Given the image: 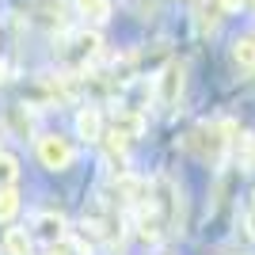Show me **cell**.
Segmentation results:
<instances>
[{"label": "cell", "instance_id": "cell-8", "mask_svg": "<svg viewBox=\"0 0 255 255\" xmlns=\"http://www.w3.org/2000/svg\"><path fill=\"white\" fill-rule=\"evenodd\" d=\"M145 129V118L141 115H118L115 118V137H137Z\"/></svg>", "mask_w": 255, "mask_h": 255}, {"label": "cell", "instance_id": "cell-1", "mask_svg": "<svg viewBox=\"0 0 255 255\" xmlns=\"http://www.w3.org/2000/svg\"><path fill=\"white\" fill-rule=\"evenodd\" d=\"M229 133H236L233 122H221V126H198L194 133H187V149L198 152L202 160L217 164L221 160V149L229 145Z\"/></svg>", "mask_w": 255, "mask_h": 255}, {"label": "cell", "instance_id": "cell-9", "mask_svg": "<svg viewBox=\"0 0 255 255\" xmlns=\"http://www.w3.org/2000/svg\"><path fill=\"white\" fill-rule=\"evenodd\" d=\"M15 213H19V191L11 183V187H0V221H11Z\"/></svg>", "mask_w": 255, "mask_h": 255}, {"label": "cell", "instance_id": "cell-6", "mask_svg": "<svg viewBox=\"0 0 255 255\" xmlns=\"http://www.w3.org/2000/svg\"><path fill=\"white\" fill-rule=\"evenodd\" d=\"M4 255H31V236H27V229H8V233H4Z\"/></svg>", "mask_w": 255, "mask_h": 255}, {"label": "cell", "instance_id": "cell-16", "mask_svg": "<svg viewBox=\"0 0 255 255\" xmlns=\"http://www.w3.org/2000/svg\"><path fill=\"white\" fill-rule=\"evenodd\" d=\"M252 8H255V0H252Z\"/></svg>", "mask_w": 255, "mask_h": 255}, {"label": "cell", "instance_id": "cell-11", "mask_svg": "<svg viewBox=\"0 0 255 255\" xmlns=\"http://www.w3.org/2000/svg\"><path fill=\"white\" fill-rule=\"evenodd\" d=\"M15 179H19V160L0 149V187H11Z\"/></svg>", "mask_w": 255, "mask_h": 255}, {"label": "cell", "instance_id": "cell-12", "mask_svg": "<svg viewBox=\"0 0 255 255\" xmlns=\"http://www.w3.org/2000/svg\"><path fill=\"white\" fill-rule=\"evenodd\" d=\"M38 229H42L46 236H61V217H53V213H46V217H38Z\"/></svg>", "mask_w": 255, "mask_h": 255}, {"label": "cell", "instance_id": "cell-4", "mask_svg": "<svg viewBox=\"0 0 255 255\" xmlns=\"http://www.w3.org/2000/svg\"><path fill=\"white\" fill-rule=\"evenodd\" d=\"M179 92H183V65L171 61L168 69L160 73V80H156V96H160V103H164V107H171L175 99H179Z\"/></svg>", "mask_w": 255, "mask_h": 255}, {"label": "cell", "instance_id": "cell-10", "mask_svg": "<svg viewBox=\"0 0 255 255\" xmlns=\"http://www.w3.org/2000/svg\"><path fill=\"white\" fill-rule=\"evenodd\" d=\"M76 8H80V15H88V19H96V23L111 19V4L107 0H76Z\"/></svg>", "mask_w": 255, "mask_h": 255}, {"label": "cell", "instance_id": "cell-14", "mask_svg": "<svg viewBox=\"0 0 255 255\" xmlns=\"http://www.w3.org/2000/svg\"><path fill=\"white\" fill-rule=\"evenodd\" d=\"M46 255H69V248H50Z\"/></svg>", "mask_w": 255, "mask_h": 255}, {"label": "cell", "instance_id": "cell-2", "mask_svg": "<svg viewBox=\"0 0 255 255\" xmlns=\"http://www.w3.org/2000/svg\"><path fill=\"white\" fill-rule=\"evenodd\" d=\"M38 160H42V168H50V171H65V168H73L76 152L61 133H42V137H38Z\"/></svg>", "mask_w": 255, "mask_h": 255}, {"label": "cell", "instance_id": "cell-7", "mask_svg": "<svg viewBox=\"0 0 255 255\" xmlns=\"http://www.w3.org/2000/svg\"><path fill=\"white\" fill-rule=\"evenodd\" d=\"M233 61L244 65V69L255 65V34H244V38H236V42H233Z\"/></svg>", "mask_w": 255, "mask_h": 255}, {"label": "cell", "instance_id": "cell-5", "mask_svg": "<svg viewBox=\"0 0 255 255\" xmlns=\"http://www.w3.org/2000/svg\"><path fill=\"white\" fill-rule=\"evenodd\" d=\"M76 133L84 141H99L103 137V115H99L96 107H84L80 115H76Z\"/></svg>", "mask_w": 255, "mask_h": 255}, {"label": "cell", "instance_id": "cell-13", "mask_svg": "<svg viewBox=\"0 0 255 255\" xmlns=\"http://www.w3.org/2000/svg\"><path fill=\"white\" fill-rule=\"evenodd\" d=\"M221 8L225 11H240V8H244V0H221Z\"/></svg>", "mask_w": 255, "mask_h": 255}, {"label": "cell", "instance_id": "cell-15", "mask_svg": "<svg viewBox=\"0 0 255 255\" xmlns=\"http://www.w3.org/2000/svg\"><path fill=\"white\" fill-rule=\"evenodd\" d=\"M4 80H8V65L0 61V84H4Z\"/></svg>", "mask_w": 255, "mask_h": 255}, {"label": "cell", "instance_id": "cell-3", "mask_svg": "<svg viewBox=\"0 0 255 255\" xmlns=\"http://www.w3.org/2000/svg\"><path fill=\"white\" fill-rule=\"evenodd\" d=\"M99 34L96 31H80V34H73V50H61V57L69 65H76V69H84L88 65V57H96L99 53Z\"/></svg>", "mask_w": 255, "mask_h": 255}]
</instances>
